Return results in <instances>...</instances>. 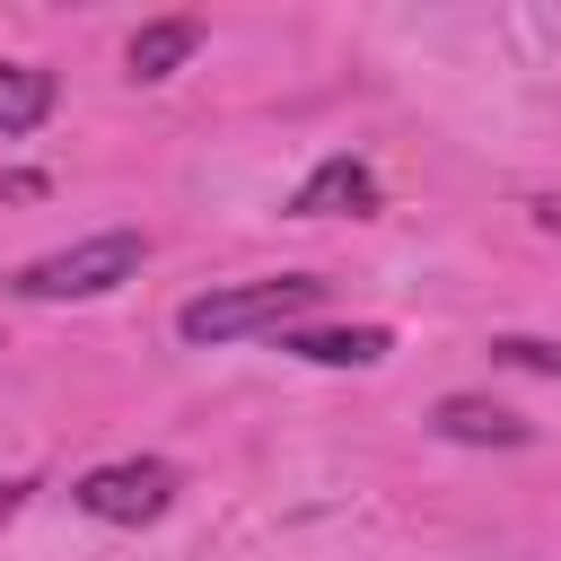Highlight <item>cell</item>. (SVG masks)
Returning <instances> with one entry per match:
<instances>
[{"label": "cell", "instance_id": "7", "mask_svg": "<svg viewBox=\"0 0 561 561\" xmlns=\"http://www.w3.org/2000/svg\"><path fill=\"white\" fill-rule=\"evenodd\" d=\"M53 105H61V88H53V70H44V61H0V140L35 131Z\"/></svg>", "mask_w": 561, "mask_h": 561}, {"label": "cell", "instance_id": "3", "mask_svg": "<svg viewBox=\"0 0 561 561\" xmlns=\"http://www.w3.org/2000/svg\"><path fill=\"white\" fill-rule=\"evenodd\" d=\"M175 491H184V473L158 465V456H123V465H96V473L70 482V500H79L96 526H149V517L175 508Z\"/></svg>", "mask_w": 561, "mask_h": 561}, {"label": "cell", "instance_id": "9", "mask_svg": "<svg viewBox=\"0 0 561 561\" xmlns=\"http://www.w3.org/2000/svg\"><path fill=\"white\" fill-rule=\"evenodd\" d=\"M491 359H500V368H535V377H561V342H543V333H491Z\"/></svg>", "mask_w": 561, "mask_h": 561}, {"label": "cell", "instance_id": "5", "mask_svg": "<svg viewBox=\"0 0 561 561\" xmlns=\"http://www.w3.org/2000/svg\"><path fill=\"white\" fill-rule=\"evenodd\" d=\"M430 430L456 438V447H526V438H535V421L508 412V403H491V394H447V403L430 412Z\"/></svg>", "mask_w": 561, "mask_h": 561}, {"label": "cell", "instance_id": "10", "mask_svg": "<svg viewBox=\"0 0 561 561\" xmlns=\"http://www.w3.org/2000/svg\"><path fill=\"white\" fill-rule=\"evenodd\" d=\"M18 508H26V482H0V526H9Z\"/></svg>", "mask_w": 561, "mask_h": 561}, {"label": "cell", "instance_id": "2", "mask_svg": "<svg viewBox=\"0 0 561 561\" xmlns=\"http://www.w3.org/2000/svg\"><path fill=\"white\" fill-rule=\"evenodd\" d=\"M140 263H149V237L140 228H105V237H79V245H53V254L18 263L9 289L35 298V307H61V298H105V289L140 280Z\"/></svg>", "mask_w": 561, "mask_h": 561}, {"label": "cell", "instance_id": "6", "mask_svg": "<svg viewBox=\"0 0 561 561\" xmlns=\"http://www.w3.org/2000/svg\"><path fill=\"white\" fill-rule=\"evenodd\" d=\"M280 351H298V359H316V368H377V359L394 351V333H386V324H289Z\"/></svg>", "mask_w": 561, "mask_h": 561}, {"label": "cell", "instance_id": "11", "mask_svg": "<svg viewBox=\"0 0 561 561\" xmlns=\"http://www.w3.org/2000/svg\"><path fill=\"white\" fill-rule=\"evenodd\" d=\"M535 219H543V228H561V202H535Z\"/></svg>", "mask_w": 561, "mask_h": 561}, {"label": "cell", "instance_id": "8", "mask_svg": "<svg viewBox=\"0 0 561 561\" xmlns=\"http://www.w3.org/2000/svg\"><path fill=\"white\" fill-rule=\"evenodd\" d=\"M193 44H202V26H193V18H158V26H140V35H131V53H123V61H131V79H167V70H184V61H193Z\"/></svg>", "mask_w": 561, "mask_h": 561}, {"label": "cell", "instance_id": "4", "mask_svg": "<svg viewBox=\"0 0 561 561\" xmlns=\"http://www.w3.org/2000/svg\"><path fill=\"white\" fill-rule=\"evenodd\" d=\"M368 210H377V167L351 158V149L324 158V167L289 193V219H368Z\"/></svg>", "mask_w": 561, "mask_h": 561}, {"label": "cell", "instance_id": "1", "mask_svg": "<svg viewBox=\"0 0 561 561\" xmlns=\"http://www.w3.org/2000/svg\"><path fill=\"white\" fill-rule=\"evenodd\" d=\"M324 307L316 272H280V280H237V289H202L175 307V342H245V333H289L298 316Z\"/></svg>", "mask_w": 561, "mask_h": 561}]
</instances>
